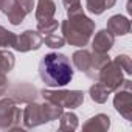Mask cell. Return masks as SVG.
<instances>
[{
    "mask_svg": "<svg viewBox=\"0 0 132 132\" xmlns=\"http://www.w3.org/2000/svg\"><path fill=\"white\" fill-rule=\"evenodd\" d=\"M39 76L48 87H64L73 79L70 59L62 53H48L39 62Z\"/></svg>",
    "mask_w": 132,
    "mask_h": 132,
    "instance_id": "cell-1",
    "label": "cell"
},
{
    "mask_svg": "<svg viewBox=\"0 0 132 132\" xmlns=\"http://www.w3.org/2000/svg\"><path fill=\"white\" fill-rule=\"evenodd\" d=\"M62 37L65 42L75 47H82L89 44L92 34L95 33V22L84 14V11L69 16V19L62 20L61 23Z\"/></svg>",
    "mask_w": 132,
    "mask_h": 132,
    "instance_id": "cell-2",
    "label": "cell"
},
{
    "mask_svg": "<svg viewBox=\"0 0 132 132\" xmlns=\"http://www.w3.org/2000/svg\"><path fill=\"white\" fill-rule=\"evenodd\" d=\"M22 121V110L16 106L13 98L0 100V129L2 130H17Z\"/></svg>",
    "mask_w": 132,
    "mask_h": 132,
    "instance_id": "cell-3",
    "label": "cell"
},
{
    "mask_svg": "<svg viewBox=\"0 0 132 132\" xmlns=\"http://www.w3.org/2000/svg\"><path fill=\"white\" fill-rule=\"evenodd\" d=\"M40 95L65 109H76L84 103V92L81 90H40Z\"/></svg>",
    "mask_w": 132,
    "mask_h": 132,
    "instance_id": "cell-4",
    "label": "cell"
},
{
    "mask_svg": "<svg viewBox=\"0 0 132 132\" xmlns=\"http://www.w3.org/2000/svg\"><path fill=\"white\" fill-rule=\"evenodd\" d=\"M117 95L113 98L115 110L127 121L132 120V81L124 79L123 84L115 90Z\"/></svg>",
    "mask_w": 132,
    "mask_h": 132,
    "instance_id": "cell-5",
    "label": "cell"
},
{
    "mask_svg": "<svg viewBox=\"0 0 132 132\" xmlns=\"http://www.w3.org/2000/svg\"><path fill=\"white\" fill-rule=\"evenodd\" d=\"M98 81L112 93L115 92L124 81L123 78V70L118 67V64L115 61H109L104 67L101 69L100 75H98Z\"/></svg>",
    "mask_w": 132,
    "mask_h": 132,
    "instance_id": "cell-6",
    "label": "cell"
},
{
    "mask_svg": "<svg viewBox=\"0 0 132 132\" xmlns=\"http://www.w3.org/2000/svg\"><path fill=\"white\" fill-rule=\"evenodd\" d=\"M42 44H44V37L39 31L27 30V31L20 33L19 36H16V42H14L13 48L20 53H27L31 50H39L42 47Z\"/></svg>",
    "mask_w": 132,
    "mask_h": 132,
    "instance_id": "cell-7",
    "label": "cell"
},
{
    "mask_svg": "<svg viewBox=\"0 0 132 132\" xmlns=\"http://www.w3.org/2000/svg\"><path fill=\"white\" fill-rule=\"evenodd\" d=\"M48 123L47 121V117L44 113V109H42V104H37V103H28L27 107L23 109L22 112V124L25 129H33V127H37L40 124H45Z\"/></svg>",
    "mask_w": 132,
    "mask_h": 132,
    "instance_id": "cell-8",
    "label": "cell"
},
{
    "mask_svg": "<svg viewBox=\"0 0 132 132\" xmlns=\"http://www.w3.org/2000/svg\"><path fill=\"white\" fill-rule=\"evenodd\" d=\"M0 11L8 17L11 25H20L27 16L19 0H0Z\"/></svg>",
    "mask_w": 132,
    "mask_h": 132,
    "instance_id": "cell-9",
    "label": "cell"
},
{
    "mask_svg": "<svg viewBox=\"0 0 132 132\" xmlns=\"http://www.w3.org/2000/svg\"><path fill=\"white\" fill-rule=\"evenodd\" d=\"M113 44H115V36L109 30H101L95 34L92 40V48L95 53H109Z\"/></svg>",
    "mask_w": 132,
    "mask_h": 132,
    "instance_id": "cell-10",
    "label": "cell"
},
{
    "mask_svg": "<svg viewBox=\"0 0 132 132\" xmlns=\"http://www.w3.org/2000/svg\"><path fill=\"white\" fill-rule=\"evenodd\" d=\"M113 36H124L130 31V22L127 17L121 14H115L107 20V28Z\"/></svg>",
    "mask_w": 132,
    "mask_h": 132,
    "instance_id": "cell-11",
    "label": "cell"
},
{
    "mask_svg": "<svg viewBox=\"0 0 132 132\" xmlns=\"http://www.w3.org/2000/svg\"><path fill=\"white\" fill-rule=\"evenodd\" d=\"M110 61L109 54L107 53H92V61H90V65H89V69L86 72L87 78L93 79V81H98V75L101 72V69L104 67V65Z\"/></svg>",
    "mask_w": 132,
    "mask_h": 132,
    "instance_id": "cell-12",
    "label": "cell"
},
{
    "mask_svg": "<svg viewBox=\"0 0 132 132\" xmlns=\"http://www.w3.org/2000/svg\"><path fill=\"white\" fill-rule=\"evenodd\" d=\"M110 127V118L106 113H98L87 120L82 124V130L86 132H106Z\"/></svg>",
    "mask_w": 132,
    "mask_h": 132,
    "instance_id": "cell-13",
    "label": "cell"
},
{
    "mask_svg": "<svg viewBox=\"0 0 132 132\" xmlns=\"http://www.w3.org/2000/svg\"><path fill=\"white\" fill-rule=\"evenodd\" d=\"M56 14V3L53 0H39L36 6V20L44 22L48 19H53Z\"/></svg>",
    "mask_w": 132,
    "mask_h": 132,
    "instance_id": "cell-14",
    "label": "cell"
},
{
    "mask_svg": "<svg viewBox=\"0 0 132 132\" xmlns=\"http://www.w3.org/2000/svg\"><path fill=\"white\" fill-rule=\"evenodd\" d=\"M90 61H92V53L90 51H87V50H78V51H75L73 54H72V62H73V65L79 70V72H82V73H86L87 72V69H89V65H90Z\"/></svg>",
    "mask_w": 132,
    "mask_h": 132,
    "instance_id": "cell-15",
    "label": "cell"
},
{
    "mask_svg": "<svg viewBox=\"0 0 132 132\" xmlns=\"http://www.w3.org/2000/svg\"><path fill=\"white\" fill-rule=\"evenodd\" d=\"M117 3V0H86V8L89 13L100 16L106 10H110Z\"/></svg>",
    "mask_w": 132,
    "mask_h": 132,
    "instance_id": "cell-16",
    "label": "cell"
},
{
    "mask_svg": "<svg viewBox=\"0 0 132 132\" xmlns=\"http://www.w3.org/2000/svg\"><path fill=\"white\" fill-rule=\"evenodd\" d=\"M59 130L61 132H73L78 129V117L73 112H62L59 117Z\"/></svg>",
    "mask_w": 132,
    "mask_h": 132,
    "instance_id": "cell-17",
    "label": "cell"
},
{
    "mask_svg": "<svg viewBox=\"0 0 132 132\" xmlns=\"http://www.w3.org/2000/svg\"><path fill=\"white\" fill-rule=\"evenodd\" d=\"M89 95H90L92 101H95V103H98V104H104V103L107 101L110 92H109L101 82H95L93 86H90V89H89Z\"/></svg>",
    "mask_w": 132,
    "mask_h": 132,
    "instance_id": "cell-18",
    "label": "cell"
},
{
    "mask_svg": "<svg viewBox=\"0 0 132 132\" xmlns=\"http://www.w3.org/2000/svg\"><path fill=\"white\" fill-rule=\"evenodd\" d=\"M42 109H44V113L47 117V121H53V120H57L61 117V113L64 112V107L59 106L57 103H53V101H48L45 100V103L42 104Z\"/></svg>",
    "mask_w": 132,
    "mask_h": 132,
    "instance_id": "cell-19",
    "label": "cell"
},
{
    "mask_svg": "<svg viewBox=\"0 0 132 132\" xmlns=\"http://www.w3.org/2000/svg\"><path fill=\"white\" fill-rule=\"evenodd\" d=\"M16 64V57L8 50H0V73H10Z\"/></svg>",
    "mask_w": 132,
    "mask_h": 132,
    "instance_id": "cell-20",
    "label": "cell"
},
{
    "mask_svg": "<svg viewBox=\"0 0 132 132\" xmlns=\"http://www.w3.org/2000/svg\"><path fill=\"white\" fill-rule=\"evenodd\" d=\"M16 36L17 34H14L13 31H10L5 27L0 25V47H3V48H10L11 47L13 48V45L16 42Z\"/></svg>",
    "mask_w": 132,
    "mask_h": 132,
    "instance_id": "cell-21",
    "label": "cell"
},
{
    "mask_svg": "<svg viewBox=\"0 0 132 132\" xmlns=\"http://www.w3.org/2000/svg\"><path fill=\"white\" fill-rule=\"evenodd\" d=\"M59 27V22L53 17V19H48V20H44V22H37V31L45 36V34H50V33H54Z\"/></svg>",
    "mask_w": 132,
    "mask_h": 132,
    "instance_id": "cell-22",
    "label": "cell"
},
{
    "mask_svg": "<svg viewBox=\"0 0 132 132\" xmlns=\"http://www.w3.org/2000/svg\"><path fill=\"white\" fill-rule=\"evenodd\" d=\"M44 44L47 47H50V48H61V47H64L65 39L62 36L56 34V33H50V34L44 36Z\"/></svg>",
    "mask_w": 132,
    "mask_h": 132,
    "instance_id": "cell-23",
    "label": "cell"
},
{
    "mask_svg": "<svg viewBox=\"0 0 132 132\" xmlns=\"http://www.w3.org/2000/svg\"><path fill=\"white\" fill-rule=\"evenodd\" d=\"M113 61L118 64V67H120L124 73H127V75L132 73V61H130V57H129L127 54H118Z\"/></svg>",
    "mask_w": 132,
    "mask_h": 132,
    "instance_id": "cell-24",
    "label": "cell"
},
{
    "mask_svg": "<svg viewBox=\"0 0 132 132\" xmlns=\"http://www.w3.org/2000/svg\"><path fill=\"white\" fill-rule=\"evenodd\" d=\"M62 3H64V8H65L69 16H73V14L82 11L81 0H62Z\"/></svg>",
    "mask_w": 132,
    "mask_h": 132,
    "instance_id": "cell-25",
    "label": "cell"
},
{
    "mask_svg": "<svg viewBox=\"0 0 132 132\" xmlns=\"http://www.w3.org/2000/svg\"><path fill=\"white\" fill-rule=\"evenodd\" d=\"M19 3H20L22 10L25 11V14H30L34 8V0H19Z\"/></svg>",
    "mask_w": 132,
    "mask_h": 132,
    "instance_id": "cell-26",
    "label": "cell"
},
{
    "mask_svg": "<svg viewBox=\"0 0 132 132\" xmlns=\"http://www.w3.org/2000/svg\"><path fill=\"white\" fill-rule=\"evenodd\" d=\"M8 90V79L5 76V73H0V96L5 95Z\"/></svg>",
    "mask_w": 132,
    "mask_h": 132,
    "instance_id": "cell-27",
    "label": "cell"
}]
</instances>
